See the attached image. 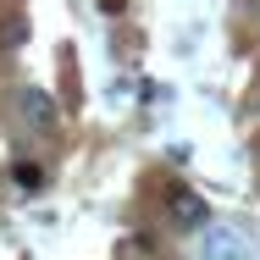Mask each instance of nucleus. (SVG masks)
I'll use <instances>...</instances> for the list:
<instances>
[{
    "mask_svg": "<svg viewBox=\"0 0 260 260\" xmlns=\"http://www.w3.org/2000/svg\"><path fill=\"white\" fill-rule=\"evenodd\" d=\"M200 255L205 260H249V244H244V233L238 227H200Z\"/></svg>",
    "mask_w": 260,
    "mask_h": 260,
    "instance_id": "f257e3e1",
    "label": "nucleus"
},
{
    "mask_svg": "<svg viewBox=\"0 0 260 260\" xmlns=\"http://www.w3.org/2000/svg\"><path fill=\"white\" fill-rule=\"evenodd\" d=\"M17 111H22V122H28V127H55V100L45 94V89H34V83L17 94Z\"/></svg>",
    "mask_w": 260,
    "mask_h": 260,
    "instance_id": "f03ea898",
    "label": "nucleus"
},
{
    "mask_svg": "<svg viewBox=\"0 0 260 260\" xmlns=\"http://www.w3.org/2000/svg\"><path fill=\"white\" fill-rule=\"evenodd\" d=\"M172 216H177V221H183V227H205V200H200V194H194V188H172Z\"/></svg>",
    "mask_w": 260,
    "mask_h": 260,
    "instance_id": "7ed1b4c3",
    "label": "nucleus"
},
{
    "mask_svg": "<svg viewBox=\"0 0 260 260\" xmlns=\"http://www.w3.org/2000/svg\"><path fill=\"white\" fill-rule=\"evenodd\" d=\"M17 183H22V188H45V172H39L34 160H17Z\"/></svg>",
    "mask_w": 260,
    "mask_h": 260,
    "instance_id": "20e7f679",
    "label": "nucleus"
}]
</instances>
